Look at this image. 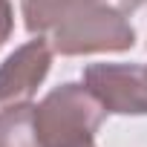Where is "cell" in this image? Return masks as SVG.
I'll use <instances>...</instances> for the list:
<instances>
[{
	"instance_id": "obj_3",
	"label": "cell",
	"mask_w": 147,
	"mask_h": 147,
	"mask_svg": "<svg viewBox=\"0 0 147 147\" xmlns=\"http://www.w3.org/2000/svg\"><path fill=\"white\" fill-rule=\"evenodd\" d=\"M81 81L101 101L107 115H147V66L90 63Z\"/></svg>"
},
{
	"instance_id": "obj_4",
	"label": "cell",
	"mask_w": 147,
	"mask_h": 147,
	"mask_svg": "<svg viewBox=\"0 0 147 147\" xmlns=\"http://www.w3.org/2000/svg\"><path fill=\"white\" fill-rule=\"evenodd\" d=\"M55 49L46 35H35L0 63V107L32 101L52 69Z\"/></svg>"
},
{
	"instance_id": "obj_8",
	"label": "cell",
	"mask_w": 147,
	"mask_h": 147,
	"mask_svg": "<svg viewBox=\"0 0 147 147\" xmlns=\"http://www.w3.org/2000/svg\"><path fill=\"white\" fill-rule=\"evenodd\" d=\"M118 3L127 9V6H141V3H147V0H118Z\"/></svg>"
},
{
	"instance_id": "obj_1",
	"label": "cell",
	"mask_w": 147,
	"mask_h": 147,
	"mask_svg": "<svg viewBox=\"0 0 147 147\" xmlns=\"http://www.w3.org/2000/svg\"><path fill=\"white\" fill-rule=\"evenodd\" d=\"M104 118L107 110L84 81L55 87L32 110L35 136L43 147H95V133Z\"/></svg>"
},
{
	"instance_id": "obj_6",
	"label": "cell",
	"mask_w": 147,
	"mask_h": 147,
	"mask_svg": "<svg viewBox=\"0 0 147 147\" xmlns=\"http://www.w3.org/2000/svg\"><path fill=\"white\" fill-rule=\"evenodd\" d=\"M87 0H20L23 23L32 35H49L66 15H72Z\"/></svg>"
},
{
	"instance_id": "obj_2",
	"label": "cell",
	"mask_w": 147,
	"mask_h": 147,
	"mask_svg": "<svg viewBox=\"0 0 147 147\" xmlns=\"http://www.w3.org/2000/svg\"><path fill=\"white\" fill-rule=\"evenodd\" d=\"M46 38L52 49L66 58L130 52L136 46V29L118 0H87L72 15H66Z\"/></svg>"
},
{
	"instance_id": "obj_7",
	"label": "cell",
	"mask_w": 147,
	"mask_h": 147,
	"mask_svg": "<svg viewBox=\"0 0 147 147\" xmlns=\"http://www.w3.org/2000/svg\"><path fill=\"white\" fill-rule=\"evenodd\" d=\"M12 29H15V9H12V0H0V46L12 38Z\"/></svg>"
},
{
	"instance_id": "obj_5",
	"label": "cell",
	"mask_w": 147,
	"mask_h": 147,
	"mask_svg": "<svg viewBox=\"0 0 147 147\" xmlns=\"http://www.w3.org/2000/svg\"><path fill=\"white\" fill-rule=\"evenodd\" d=\"M32 101L6 104L0 110V147H43L32 124Z\"/></svg>"
}]
</instances>
